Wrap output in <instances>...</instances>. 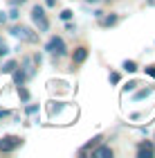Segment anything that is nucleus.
<instances>
[{
    "label": "nucleus",
    "instance_id": "nucleus-23",
    "mask_svg": "<svg viewBox=\"0 0 155 158\" xmlns=\"http://www.w3.org/2000/svg\"><path fill=\"white\" fill-rule=\"evenodd\" d=\"M45 5H47V7H54V5H56V0H45Z\"/></svg>",
    "mask_w": 155,
    "mask_h": 158
},
{
    "label": "nucleus",
    "instance_id": "nucleus-2",
    "mask_svg": "<svg viewBox=\"0 0 155 158\" xmlns=\"http://www.w3.org/2000/svg\"><path fill=\"white\" fill-rule=\"evenodd\" d=\"M45 50H47V52H52V54H59V56H63V54L68 52V50H65V43H63L61 36H52L50 41H47Z\"/></svg>",
    "mask_w": 155,
    "mask_h": 158
},
{
    "label": "nucleus",
    "instance_id": "nucleus-16",
    "mask_svg": "<svg viewBox=\"0 0 155 158\" xmlns=\"http://www.w3.org/2000/svg\"><path fill=\"white\" fill-rule=\"evenodd\" d=\"M61 18H63V20H70V18H72V11H70V9L61 11Z\"/></svg>",
    "mask_w": 155,
    "mask_h": 158
},
{
    "label": "nucleus",
    "instance_id": "nucleus-13",
    "mask_svg": "<svg viewBox=\"0 0 155 158\" xmlns=\"http://www.w3.org/2000/svg\"><path fill=\"white\" fill-rule=\"evenodd\" d=\"M18 95H20V99H23V102H27V99H29V90L23 88V86H18Z\"/></svg>",
    "mask_w": 155,
    "mask_h": 158
},
{
    "label": "nucleus",
    "instance_id": "nucleus-27",
    "mask_svg": "<svg viewBox=\"0 0 155 158\" xmlns=\"http://www.w3.org/2000/svg\"><path fill=\"white\" fill-rule=\"evenodd\" d=\"M151 5H155V0H151Z\"/></svg>",
    "mask_w": 155,
    "mask_h": 158
},
{
    "label": "nucleus",
    "instance_id": "nucleus-10",
    "mask_svg": "<svg viewBox=\"0 0 155 158\" xmlns=\"http://www.w3.org/2000/svg\"><path fill=\"white\" fill-rule=\"evenodd\" d=\"M153 90H155V88H144V90H137V93H135V102H139V99H146Z\"/></svg>",
    "mask_w": 155,
    "mask_h": 158
},
{
    "label": "nucleus",
    "instance_id": "nucleus-28",
    "mask_svg": "<svg viewBox=\"0 0 155 158\" xmlns=\"http://www.w3.org/2000/svg\"><path fill=\"white\" fill-rule=\"evenodd\" d=\"M0 43H2V39H0Z\"/></svg>",
    "mask_w": 155,
    "mask_h": 158
},
{
    "label": "nucleus",
    "instance_id": "nucleus-18",
    "mask_svg": "<svg viewBox=\"0 0 155 158\" xmlns=\"http://www.w3.org/2000/svg\"><path fill=\"white\" fill-rule=\"evenodd\" d=\"M110 84H119V75L117 73H110Z\"/></svg>",
    "mask_w": 155,
    "mask_h": 158
},
{
    "label": "nucleus",
    "instance_id": "nucleus-8",
    "mask_svg": "<svg viewBox=\"0 0 155 158\" xmlns=\"http://www.w3.org/2000/svg\"><path fill=\"white\" fill-rule=\"evenodd\" d=\"M11 75H14V84H16V86H23L25 84V77H27L25 70H14Z\"/></svg>",
    "mask_w": 155,
    "mask_h": 158
},
{
    "label": "nucleus",
    "instance_id": "nucleus-4",
    "mask_svg": "<svg viewBox=\"0 0 155 158\" xmlns=\"http://www.w3.org/2000/svg\"><path fill=\"white\" fill-rule=\"evenodd\" d=\"M11 34L16 39H23V41H36V34H34L32 30H27V27H23V25L11 27Z\"/></svg>",
    "mask_w": 155,
    "mask_h": 158
},
{
    "label": "nucleus",
    "instance_id": "nucleus-19",
    "mask_svg": "<svg viewBox=\"0 0 155 158\" xmlns=\"http://www.w3.org/2000/svg\"><path fill=\"white\" fill-rule=\"evenodd\" d=\"M18 16H20V14H18V9H16V7H14V9L9 11V18H14V20H16Z\"/></svg>",
    "mask_w": 155,
    "mask_h": 158
},
{
    "label": "nucleus",
    "instance_id": "nucleus-20",
    "mask_svg": "<svg viewBox=\"0 0 155 158\" xmlns=\"http://www.w3.org/2000/svg\"><path fill=\"white\" fill-rule=\"evenodd\" d=\"M146 75H151V77H155V66H149V68H146Z\"/></svg>",
    "mask_w": 155,
    "mask_h": 158
},
{
    "label": "nucleus",
    "instance_id": "nucleus-1",
    "mask_svg": "<svg viewBox=\"0 0 155 158\" xmlns=\"http://www.w3.org/2000/svg\"><path fill=\"white\" fill-rule=\"evenodd\" d=\"M32 20L36 23L38 32H47L50 23H47V18H45V9H43L41 5H34V7H32Z\"/></svg>",
    "mask_w": 155,
    "mask_h": 158
},
{
    "label": "nucleus",
    "instance_id": "nucleus-25",
    "mask_svg": "<svg viewBox=\"0 0 155 158\" xmlns=\"http://www.w3.org/2000/svg\"><path fill=\"white\" fill-rule=\"evenodd\" d=\"M25 0H11V5H23Z\"/></svg>",
    "mask_w": 155,
    "mask_h": 158
},
{
    "label": "nucleus",
    "instance_id": "nucleus-9",
    "mask_svg": "<svg viewBox=\"0 0 155 158\" xmlns=\"http://www.w3.org/2000/svg\"><path fill=\"white\" fill-rule=\"evenodd\" d=\"M16 68H18V63H16V61H7V63H2L0 73H5V75H11V73H14Z\"/></svg>",
    "mask_w": 155,
    "mask_h": 158
},
{
    "label": "nucleus",
    "instance_id": "nucleus-6",
    "mask_svg": "<svg viewBox=\"0 0 155 158\" xmlns=\"http://www.w3.org/2000/svg\"><path fill=\"white\" fill-rule=\"evenodd\" d=\"M86 59H88V50H86V48H76L74 54H72V61H74V63H83Z\"/></svg>",
    "mask_w": 155,
    "mask_h": 158
},
{
    "label": "nucleus",
    "instance_id": "nucleus-15",
    "mask_svg": "<svg viewBox=\"0 0 155 158\" xmlns=\"http://www.w3.org/2000/svg\"><path fill=\"white\" fill-rule=\"evenodd\" d=\"M9 54V48L5 45V43H0V59H2V56H7Z\"/></svg>",
    "mask_w": 155,
    "mask_h": 158
},
{
    "label": "nucleus",
    "instance_id": "nucleus-14",
    "mask_svg": "<svg viewBox=\"0 0 155 158\" xmlns=\"http://www.w3.org/2000/svg\"><path fill=\"white\" fill-rule=\"evenodd\" d=\"M135 88H137V81H128V84L124 86V93H128V90H135Z\"/></svg>",
    "mask_w": 155,
    "mask_h": 158
},
{
    "label": "nucleus",
    "instance_id": "nucleus-24",
    "mask_svg": "<svg viewBox=\"0 0 155 158\" xmlns=\"http://www.w3.org/2000/svg\"><path fill=\"white\" fill-rule=\"evenodd\" d=\"M7 20V16H5V11H0V23H5Z\"/></svg>",
    "mask_w": 155,
    "mask_h": 158
},
{
    "label": "nucleus",
    "instance_id": "nucleus-12",
    "mask_svg": "<svg viewBox=\"0 0 155 158\" xmlns=\"http://www.w3.org/2000/svg\"><path fill=\"white\" fill-rule=\"evenodd\" d=\"M117 23V16H106V18H101V25L103 27H110V25H115Z\"/></svg>",
    "mask_w": 155,
    "mask_h": 158
},
{
    "label": "nucleus",
    "instance_id": "nucleus-5",
    "mask_svg": "<svg viewBox=\"0 0 155 158\" xmlns=\"http://www.w3.org/2000/svg\"><path fill=\"white\" fill-rule=\"evenodd\" d=\"M153 152H155V149H153V142L151 140H144L142 145L137 147V156L139 158H153Z\"/></svg>",
    "mask_w": 155,
    "mask_h": 158
},
{
    "label": "nucleus",
    "instance_id": "nucleus-7",
    "mask_svg": "<svg viewBox=\"0 0 155 158\" xmlns=\"http://www.w3.org/2000/svg\"><path fill=\"white\" fill-rule=\"evenodd\" d=\"M95 158H112V149L110 147H99V149H95L92 152Z\"/></svg>",
    "mask_w": 155,
    "mask_h": 158
},
{
    "label": "nucleus",
    "instance_id": "nucleus-11",
    "mask_svg": "<svg viewBox=\"0 0 155 158\" xmlns=\"http://www.w3.org/2000/svg\"><path fill=\"white\" fill-rule=\"evenodd\" d=\"M122 68L126 70V73H135V70H137V63H135V61H124Z\"/></svg>",
    "mask_w": 155,
    "mask_h": 158
},
{
    "label": "nucleus",
    "instance_id": "nucleus-3",
    "mask_svg": "<svg viewBox=\"0 0 155 158\" xmlns=\"http://www.w3.org/2000/svg\"><path fill=\"white\" fill-rule=\"evenodd\" d=\"M20 145H23V138H18V135H5L0 140V152H14Z\"/></svg>",
    "mask_w": 155,
    "mask_h": 158
},
{
    "label": "nucleus",
    "instance_id": "nucleus-22",
    "mask_svg": "<svg viewBox=\"0 0 155 158\" xmlns=\"http://www.w3.org/2000/svg\"><path fill=\"white\" fill-rule=\"evenodd\" d=\"M7 115H9V111H5V109H0V120H2V118H7Z\"/></svg>",
    "mask_w": 155,
    "mask_h": 158
},
{
    "label": "nucleus",
    "instance_id": "nucleus-21",
    "mask_svg": "<svg viewBox=\"0 0 155 158\" xmlns=\"http://www.w3.org/2000/svg\"><path fill=\"white\" fill-rule=\"evenodd\" d=\"M65 27H68V32H72V34H74V32H76V25H72V23H68V25H65Z\"/></svg>",
    "mask_w": 155,
    "mask_h": 158
},
{
    "label": "nucleus",
    "instance_id": "nucleus-17",
    "mask_svg": "<svg viewBox=\"0 0 155 158\" xmlns=\"http://www.w3.org/2000/svg\"><path fill=\"white\" fill-rule=\"evenodd\" d=\"M27 113H29V115H34V113H38V106H36V104L27 106Z\"/></svg>",
    "mask_w": 155,
    "mask_h": 158
},
{
    "label": "nucleus",
    "instance_id": "nucleus-26",
    "mask_svg": "<svg viewBox=\"0 0 155 158\" xmlns=\"http://www.w3.org/2000/svg\"><path fill=\"white\" fill-rule=\"evenodd\" d=\"M88 2H99V0H88Z\"/></svg>",
    "mask_w": 155,
    "mask_h": 158
}]
</instances>
